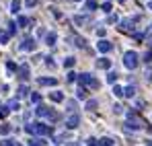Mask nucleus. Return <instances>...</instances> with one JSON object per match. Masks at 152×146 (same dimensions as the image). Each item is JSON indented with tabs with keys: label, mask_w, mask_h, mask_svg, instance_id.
I'll use <instances>...</instances> for the list:
<instances>
[{
	"label": "nucleus",
	"mask_w": 152,
	"mask_h": 146,
	"mask_svg": "<svg viewBox=\"0 0 152 146\" xmlns=\"http://www.w3.org/2000/svg\"><path fill=\"white\" fill-rule=\"evenodd\" d=\"M33 125H35V134H41V136H50L51 132H53V128L48 125V123L37 122V123H33Z\"/></svg>",
	"instance_id": "obj_3"
},
{
	"label": "nucleus",
	"mask_w": 152,
	"mask_h": 146,
	"mask_svg": "<svg viewBox=\"0 0 152 146\" xmlns=\"http://www.w3.org/2000/svg\"><path fill=\"white\" fill-rule=\"evenodd\" d=\"M146 33H148V35H152V29H150V31H146Z\"/></svg>",
	"instance_id": "obj_50"
},
{
	"label": "nucleus",
	"mask_w": 152,
	"mask_h": 146,
	"mask_svg": "<svg viewBox=\"0 0 152 146\" xmlns=\"http://www.w3.org/2000/svg\"><path fill=\"white\" fill-rule=\"evenodd\" d=\"M76 64V58H72V56H68L66 60H64V68H72Z\"/></svg>",
	"instance_id": "obj_22"
},
{
	"label": "nucleus",
	"mask_w": 152,
	"mask_h": 146,
	"mask_svg": "<svg viewBox=\"0 0 152 146\" xmlns=\"http://www.w3.org/2000/svg\"><path fill=\"white\" fill-rule=\"evenodd\" d=\"M8 39H10V35H8V33H0V43H6Z\"/></svg>",
	"instance_id": "obj_37"
},
{
	"label": "nucleus",
	"mask_w": 152,
	"mask_h": 146,
	"mask_svg": "<svg viewBox=\"0 0 152 146\" xmlns=\"http://www.w3.org/2000/svg\"><path fill=\"white\" fill-rule=\"evenodd\" d=\"M78 123H80V117H78L76 113H72V115L66 120V128H68V130H74V128H78Z\"/></svg>",
	"instance_id": "obj_6"
},
{
	"label": "nucleus",
	"mask_w": 152,
	"mask_h": 146,
	"mask_svg": "<svg viewBox=\"0 0 152 146\" xmlns=\"http://www.w3.org/2000/svg\"><path fill=\"white\" fill-rule=\"evenodd\" d=\"M113 111H115V113H121V111H124V107H121V105H115V107H113Z\"/></svg>",
	"instance_id": "obj_46"
},
{
	"label": "nucleus",
	"mask_w": 152,
	"mask_h": 146,
	"mask_svg": "<svg viewBox=\"0 0 152 146\" xmlns=\"http://www.w3.org/2000/svg\"><path fill=\"white\" fill-rule=\"evenodd\" d=\"M97 68H101V70H109V68H111V60H109V58H101V60H97Z\"/></svg>",
	"instance_id": "obj_9"
},
{
	"label": "nucleus",
	"mask_w": 152,
	"mask_h": 146,
	"mask_svg": "<svg viewBox=\"0 0 152 146\" xmlns=\"http://www.w3.org/2000/svg\"><path fill=\"white\" fill-rule=\"evenodd\" d=\"M48 66H50V68H53V66H56V64H53V58H48Z\"/></svg>",
	"instance_id": "obj_48"
},
{
	"label": "nucleus",
	"mask_w": 152,
	"mask_h": 146,
	"mask_svg": "<svg viewBox=\"0 0 152 146\" xmlns=\"http://www.w3.org/2000/svg\"><path fill=\"white\" fill-rule=\"evenodd\" d=\"M45 43H48V45H53V43H56V33H53V31H51V33H45Z\"/></svg>",
	"instance_id": "obj_18"
},
{
	"label": "nucleus",
	"mask_w": 152,
	"mask_h": 146,
	"mask_svg": "<svg viewBox=\"0 0 152 146\" xmlns=\"http://www.w3.org/2000/svg\"><path fill=\"white\" fill-rule=\"evenodd\" d=\"M148 80H152V66H146V74H144Z\"/></svg>",
	"instance_id": "obj_41"
},
{
	"label": "nucleus",
	"mask_w": 152,
	"mask_h": 146,
	"mask_svg": "<svg viewBox=\"0 0 152 146\" xmlns=\"http://www.w3.org/2000/svg\"><path fill=\"white\" fill-rule=\"evenodd\" d=\"M74 45H78V48H86V39L84 37H74Z\"/></svg>",
	"instance_id": "obj_26"
},
{
	"label": "nucleus",
	"mask_w": 152,
	"mask_h": 146,
	"mask_svg": "<svg viewBox=\"0 0 152 146\" xmlns=\"http://www.w3.org/2000/svg\"><path fill=\"white\" fill-rule=\"evenodd\" d=\"M25 132H27V134H35V125H33V123H27Z\"/></svg>",
	"instance_id": "obj_35"
},
{
	"label": "nucleus",
	"mask_w": 152,
	"mask_h": 146,
	"mask_svg": "<svg viewBox=\"0 0 152 146\" xmlns=\"http://www.w3.org/2000/svg\"><path fill=\"white\" fill-rule=\"evenodd\" d=\"M48 120H50V122H58V120H62V115H60V113H58V111H48Z\"/></svg>",
	"instance_id": "obj_16"
},
{
	"label": "nucleus",
	"mask_w": 152,
	"mask_h": 146,
	"mask_svg": "<svg viewBox=\"0 0 152 146\" xmlns=\"http://www.w3.org/2000/svg\"><path fill=\"white\" fill-rule=\"evenodd\" d=\"M76 2H78V0H76Z\"/></svg>",
	"instance_id": "obj_53"
},
{
	"label": "nucleus",
	"mask_w": 152,
	"mask_h": 146,
	"mask_svg": "<svg viewBox=\"0 0 152 146\" xmlns=\"http://www.w3.org/2000/svg\"><path fill=\"white\" fill-rule=\"evenodd\" d=\"M119 2H126V0H119Z\"/></svg>",
	"instance_id": "obj_52"
},
{
	"label": "nucleus",
	"mask_w": 152,
	"mask_h": 146,
	"mask_svg": "<svg viewBox=\"0 0 152 146\" xmlns=\"http://www.w3.org/2000/svg\"><path fill=\"white\" fill-rule=\"evenodd\" d=\"M146 146H152V142H150V140H148V142H146Z\"/></svg>",
	"instance_id": "obj_49"
},
{
	"label": "nucleus",
	"mask_w": 152,
	"mask_h": 146,
	"mask_svg": "<svg viewBox=\"0 0 152 146\" xmlns=\"http://www.w3.org/2000/svg\"><path fill=\"white\" fill-rule=\"evenodd\" d=\"M66 107H68V111H70V113H76V107H78V105H76L74 99H68V101H66Z\"/></svg>",
	"instance_id": "obj_15"
},
{
	"label": "nucleus",
	"mask_w": 152,
	"mask_h": 146,
	"mask_svg": "<svg viewBox=\"0 0 152 146\" xmlns=\"http://www.w3.org/2000/svg\"><path fill=\"white\" fill-rule=\"evenodd\" d=\"M97 48H99V51L107 54V51H111V49H113V43H111V41H107V39H101V41L97 43Z\"/></svg>",
	"instance_id": "obj_7"
},
{
	"label": "nucleus",
	"mask_w": 152,
	"mask_h": 146,
	"mask_svg": "<svg viewBox=\"0 0 152 146\" xmlns=\"http://www.w3.org/2000/svg\"><path fill=\"white\" fill-rule=\"evenodd\" d=\"M17 95H19V99H23L29 95V87H25V84H21L19 89H17Z\"/></svg>",
	"instance_id": "obj_13"
},
{
	"label": "nucleus",
	"mask_w": 152,
	"mask_h": 146,
	"mask_svg": "<svg viewBox=\"0 0 152 146\" xmlns=\"http://www.w3.org/2000/svg\"><path fill=\"white\" fill-rule=\"evenodd\" d=\"M107 23H117V15H109V19H107Z\"/></svg>",
	"instance_id": "obj_43"
},
{
	"label": "nucleus",
	"mask_w": 152,
	"mask_h": 146,
	"mask_svg": "<svg viewBox=\"0 0 152 146\" xmlns=\"http://www.w3.org/2000/svg\"><path fill=\"white\" fill-rule=\"evenodd\" d=\"M138 54L136 51H126V56H124V64H126V68H129V70H134L136 66H138Z\"/></svg>",
	"instance_id": "obj_2"
},
{
	"label": "nucleus",
	"mask_w": 152,
	"mask_h": 146,
	"mask_svg": "<svg viewBox=\"0 0 152 146\" xmlns=\"http://www.w3.org/2000/svg\"><path fill=\"white\" fill-rule=\"evenodd\" d=\"M119 29H121L124 33H134V29H136V21H134V19H124V21L119 23Z\"/></svg>",
	"instance_id": "obj_4"
},
{
	"label": "nucleus",
	"mask_w": 152,
	"mask_h": 146,
	"mask_svg": "<svg viewBox=\"0 0 152 146\" xmlns=\"http://www.w3.org/2000/svg\"><path fill=\"white\" fill-rule=\"evenodd\" d=\"M48 111H50V109H48L45 105H41V103H39V105H37V109H35V113H37V115H48Z\"/></svg>",
	"instance_id": "obj_19"
},
{
	"label": "nucleus",
	"mask_w": 152,
	"mask_h": 146,
	"mask_svg": "<svg viewBox=\"0 0 152 146\" xmlns=\"http://www.w3.org/2000/svg\"><path fill=\"white\" fill-rule=\"evenodd\" d=\"M111 144H113L111 138H101V140H99V146H111Z\"/></svg>",
	"instance_id": "obj_30"
},
{
	"label": "nucleus",
	"mask_w": 152,
	"mask_h": 146,
	"mask_svg": "<svg viewBox=\"0 0 152 146\" xmlns=\"http://www.w3.org/2000/svg\"><path fill=\"white\" fill-rule=\"evenodd\" d=\"M74 23H76V25H84V23H88V17H80V15H78V17H74Z\"/></svg>",
	"instance_id": "obj_27"
},
{
	"label": "nucleus",
	"mask_w": 152,
	"mask_h": 146,
	"mask_svg": "<svg viewBox=\"0 0 152 146\" xmlns=\"http://www.w3.org/2000/svg\"><path fill=\"white\" fill-rule=\"evenodd\" d=\"M6 113H8V109H4V107H0V120H2V117H6Z\"/></svg>",
	"instance_id": "obj_44"
},
{
	"label": "nucleus",
	"mask_w": 152,
	"mask_h": 146,
	"mask_svg": "<svg viewBox=\"0 0 152 146\" xmlns=\"http://www.w3.org/2000/svg\"><path fill=\"white\" fill-rule=\"evenodd\" d=\"M124 95H126V97H134V95H136V87H134V84H132V87H127L126 91H124Z\"/></svg>",
	"instance_id": "obj_23"
},
{
	"label": "nucleus",
	"mask_w": 152,
	"mask_h": 146,
	"mask_svg": "<svg viewBox=\"0 0 152 146\" xmlns=\"http://www.w3.org/2000/svg\"><path fill=\"white\" fill-rule=\"evenodd\" d=\"M17 23H19V27H25V25H29L31 21H29L27 17H19V19H17Z\"/></svg>",
	"instance_id": "obj_29"
},
{
	"label": "nucleus",
	"mask_w": 152,
	"mask_h": 146,
	"mask_svg": "<svg viewBox=\"0 0 152 146\" xmlns=\"http://www.w3.org/2000/svg\"><path fill=\"white\" fill-rule=\"evenodd\" d=\"M10 8H12V12H17V10L21 8V0H12V6H10Z\"/></svg>",
	"instance_id": "obj_33"
},
{
	"label": "nucleus",
	"mask_w": 152,
	"mask_h": 146,
	"mask_svg": "<svg viewBox=\"0 0 152 146\" xmlns=\"http://www.w3.org/2000/svg\"><path fill=\"white\" fill-rule=\"evenodd\" d=\"M117 76H119L117 72H109V74H107V80H109V82H115V80H117Z\"/></svg>",
	"instance_id": "obj_32"
},
{
	"label": "nucleus",
	"mask_w": 152,
	"mask_h": 146,
	"mask_svg": "<svg viewBox=\"0 0 152 146\" xmlns=\"http://www.w3.org/2000/svg\"><path fill=\"white\" fill-rule=\"evenodd\" d=\"M6 68H8V72H15L17 70V64L15 62H6Z\"/></svg>",
	"instance_id": "obj_36"
},
{
	"label": "nucleus",
	"mask_w": 152,
	"mask_h": 146,
	"mask_svg": "<svg viewBox=\"0 0 152 146\" xmlns=\"http://www.w3.org/2000/svg\"><path fill=\"white\" fill-rule=\"evenodd\" d=\"M50 99H51V101H56V103H62V101H64V93L53 91V93H50Z\"/></svg>",
	"instance_id": "obj_12"
},
{
	"label": "nucleus",
	"mask_w": 152,
	"mask_h": 146,
	"mask_svg": "<svg viewBox=\"0 0 152 146\" xmlns=\"http://www.w3.org/2000/svg\"><path fill=\"white\" fill-rule=\"evenodd\" d=\"M76 80L80 82V87H84V84H88V87H93V89H99V87H101V84H99V80H97L93 74H88V72L76 74Z\"/></svg>",
	"instance_id": "obj_1"
},
{
	"label": "nucleus",
	"mask_w": 152,
	"mask_h": 146,
	"mask_svg": "<svg viewBox=\"0 0 152 146\" xmlns=\"http://www.w3.org/2000/svg\"><path fill=\"white\" fill-rule=\"evenodd\" d=\"M43 144H45L43 138H31L29 140V146H43Z\"/></svg>",
	"instance_id": "obj_21"
},
{
	"label": "nucleus",
	"mask_w": 152,
	"mask_h": 146,
	"mask_svg": "<svg viewBox=\"0 0 152 146\" xmlns=\"http://www.w3.org/2000/svg\"><path fill=\"white\" fill-rule=\"evenodd\" d=\"M0 146H19L15 140H10V138H4V140H0Z\"/></svg>",
	"instance_id": "obj_25"
},
{
	"label": "nucleus",
	"mask_w": 152,
	"mask_h": 146,
	"mask_svg": "<svg viewBox=\"0 0 152 146\" xmlns=\"http://www.w3.org/2000/svg\"><path fill=\"white\" fill-rule=\"evenodd\" d=\"M37 84H41V87H53V84H58V80L56 78H37Z\"/></svg>",
	"instance_id": "obj_10"
},
{
	"label": "nucleus",
	"mask_w": 152,
	"mask_h": 146,
	"mask_svg": "<svg viewBox=\"0 0 152 146\" xmlns=\"http://www.w3.org/2000/svg\"><path fill=\"white\" fill-rule=\"evenodd\" d=\"M148 6H150V8H152V0H150V4H148Z\"/></svg>",
	"instance_id": "obj_51"
},
{
	"label": "nucleus",
	"mask_w": 152,
	"mask_h": 146,
	"mask_svg": "<svg viewBox=\"0 0 152 146\" xmlns=\"http://www.w3.org/2000/svg\"><path fill=\"white\" fill-rule=\"evenodd\" d=\"M84 6H86V10H97V2L95 0H86Z\"/></svg>",
	"instance_id": "obj_24"
},
{
	"label": "nucleus",
	"mask_w": 152,
	"mask_h": 146,
	"mask_svg": "<svg viewBox=\"0 0 152 146\" xmlns=\"http://www.w3.org/2000/svg\"><path fill=\"white\" fill-rule=\"evenodd\" d=\"M97 107H99V101H95V99H88V101H86V109H88V111H95Z\"/></svg>",
	"instance_id": "obj_17"
},
{
	"label": "nucleus",
	"mask_w": 152,
	"mask_h": 146,
	"mask_svg": "<svg viewBox=\"0 0 152 146\" xmlns=\"http://www.w3.org/2000/svg\"><path fill=\"white\" fill-rule=\"evenodd\" d=\"M35 4H37V0H27V6H29V8H33Z\"/></svg>",
	"instance_id": "obj_47"
},
{
	"label": "nucleus",
	"mask_w": 152,
	"mask_h": 146,
	"mask_svg": "<svg viewBox=\"0 0 152 146\" xmlns=\"http://www.w3.org/2000/svg\"><path fill=\"white\" fill-rule=\"evenodd\" d=\"M15 31H17V25L8 23V31H6V33H8V35H15Z\"/></svg>",
	"instance_id": "obj_34"
},
{
	"label": "nucleus",
	"mask_w": 152,
	"mask_h": 146,
	"mask_svg": "<svg viewBox=\"0 0 152 146\" xmlns=\"http://www.w3.org/2000/svg\"><path fill=\"white\" fill-rule=\"evenodd\" d=\"M35 45H37V43H35V39L27 37L25 41H23V43L19 45V49H21V51H31V49H35Z\"/></svg>",
	"instance_id": "obj_5"
},
{
	"label": "nucleus",
	"mask_w": 152,
	"mask_h": 146,
	"mask_svg": "<svg viewBox=\"0 0 152 146\" xmlns=\"http://www.w3.org/2000/svg\"><path fill=\"white\" fill-rule=\"evenodd\" d=\"M105 33H107V31H105L103 27H101V29H97V35H99V37H105Z\"/></svg>",
	"instance_id": "obj_45"
},
{
	"label": "nucleus",
	"mask_w": 152,
	"mask_h": 146,
	"mask_svg": "<svg viewBox=\"0 0 152 146\" xmlns=\"http://www.w3.org/2000/svg\"><path fill=\"white\" fill-rule=\"evenodd\" d=\"M76 97H78V99H86V97H88V89H86V87H78Z\"/></svg>",
	"instance_id": "obj_14"
},
{
	"label": "nucleus",
	"mask_w": 152,
	"mask_h": 146,
	"mask_svg": "<svg viewBox=\"0 0 152 146\" xmlns=\"http://www.w3.org/2000/svg\"><path fill=\"white\" fill-rule=\"evenodd\" d=\"M86 144H88V146H99V140H97V138H88Z\"/></svg>",
	"instance_id": "obj_40"
},
{
	"label": "nucleus",
	"mask_w": 152,
	"mask_h": 146,
	"mask_svg": "<svg viewBox=\"0 0 152 146\" xmlns=\"http://www.w3.org/2000/svg\"><path fill=\"white\" fill-rule=\"evenodd\" d=\"M113 95H115V97H124V89L115 84V87H113Z\"/></svg>",
	"instance_id": "obj_28"
},
{
	"label": "nucleus",
	"mask_w": 152,
	"mask_h": 146,
	"mask_svg": "<svg viewBox=\"0 0 152 146\" xmlns=\"http://www.w3.org/2000/svg\"><path fill=\"white\" fill-rule=\"evenodd\" d=\"M66 78H68V82H74V80H76V74L74 72H68V76H66Z\"/></svg>",
	"instance_id": "obj_42"
},
{
	"label": "nucleus",
	"mask_w": 152,
	"mask_h": 146,
	"mask_svg": "<svg viewBox=\"0 0 152 146\" xmlns=\"http://www.w3.org/2000/svg\"><path fill=\"white\" fill-rule=\"evenodd\" d=\"M31 101H33V103H39V101H41V95H39V93H33V95H31Z\"/></svg>",
	"instance_id": "obj_39"
},
{
	"label": "nucleus",
	"mask_w": 152,
	"mask_h": 146,
	"mask_svg": "<svg viewBox=\"0 0 152 146\" xmlns=\"http://www.w3.org/2000/svg\"><path fill=\"white\" fill-rule=\"evenodd\" d=\"M17 74H19V78H21V80H27V78H29V64L19 66V68H17Z\"/></svg>",
	"instance_id": "obj_8"
},
{
	"label": "nucleus",
	"mask_w": 152,
	"mask_h": 146,
	"mask_svg": "<svg viewBox=\"0 0 152 146\" xmlns=\"http://www.w3.org/2000/svg\"><path fill=\"white\" fill-rule=\"evenodd\" d=\"M101 8L105 10V12H111V2H103V4H101Z\"/></svg>",
	"instance_id": "obj_38"
},
{
	"label": "nucleus",
	"mask_w": 152,
	"mask_h": 146,
	"mask_svg": "<svg viewBox=\"0 0 152 146\" xmlns=\"http://www.w3.org/2000/svg\"><path fill=\"white\" fill-rule=\"evenodd\" d=\"M10 130H12V128H10V123H0V136H6Z\"/></svg>",
	"instance_id": "obj_20"
},
{
	"label": "nucleus",
	"mask_w": 152,
	"mask_h": 146,
	"mask_svg": "<svg viewBox=\"0 0 152 146\" xmlns=\"http://www.w3.org/2000/svg\"><path fill=\"white\" fill-rule=\"evenodd\" d=\"M6 109H8V111H17V109H21V103H19L17 99H10L8 105H6Z\"/></svg>",
	"instance_id": "obj_11"
},
{
	"label": "nucleus",
	"mask_w": 152,
	"mask_h": 146,
	"mask_svg": "<svg viewBox=\"0 0 152 146\" xmlns=\"http://www.w3.org/2000/svg\"><path fill=\"white\" fill-rule=\"evenodd\" d=\"M144 62H146V64L150 66V62H152V49H148V51L144 54Z\"/></svg>",
	"instance_id": "obj_31"
}]
</instances>
